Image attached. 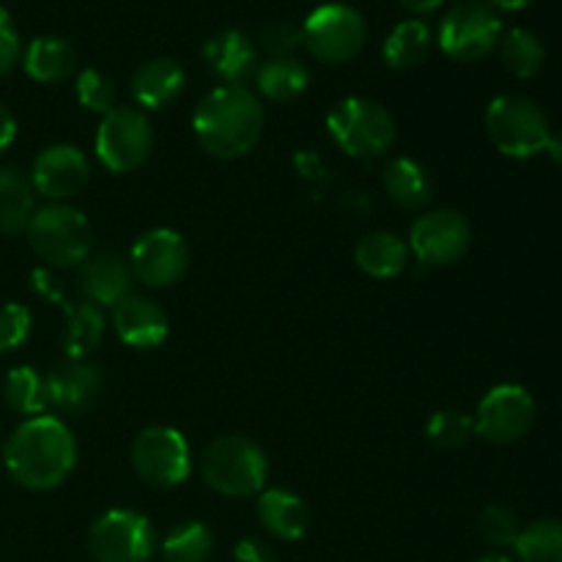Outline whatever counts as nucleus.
<instances>
[{
  "label": "nucleus",
  "mask_w": 562,
  "mask_h": 562,
  "mask_svg": "<svg viewBox=\"0 0 562 562\" xmlns=\"http://www.w3.org/2000/svg\"><path fill=\"white\" fill-rule=\"evenodd\" d=\"M16 137V119L11 115V110L0 102V151L11 146V140Z\"/></svg>",
  "instance_id": "41"
},
{
  "label": "nucleus",
  "mask_w": 562,
  "mask_h": 562,
  "mask_svg": "<svg viewBox=\"0 0 562 562\" xmlns=\"http://www.w3.org/2000/svg\"><path fill=\"white\" fill-rule=\"evenodd\" d=\"M486 132L497 151L514 159L538 157L554 135L541 104L521 93H503L488 104Z\"/></svg>",
  "instance_id": "6"
},
{
  "label": "nucleus",
  "mask_w": 562,
  "mask_h": 562,
  "mask_svg": "<svg viewBox=\"0 0 562 562\" xmlns=\"http://www.w3.org/2000/svg\"><path fill=\"white\" fill-rule=\"evenodd\" d=\"M503 20L486 0H459L439 22L437 42L448 58L475 64L497 49Z\"/></svg>",
  "instance_id": "8"
},
{
  "label": "nucleus",
  "mask_w": 562,
  "mask_h": 562,
  "mask_svg": "<svg viewBox=\"0 0 562 562\" xmlns=\"http://www.w3.org/2000/svg\"><path fill=\"white\" fill-rule=\"evenodd\" d=\"M20 58H22L20 31H16L9 11L0 5V77L9 75V71L20 64Z\"/></svg>",
  "instance_id": "38"
},
{
  "label": "nucleus",
  "mask_w": 562,
  "mask_h": 562,
  "mask_svg": "<svg viewBox=\"0 0 562 562\" xmlns=\"http://www.w3.org/2000/svg\"><path fill=\"white\" fill-rule=\"evenodd\" d=\"M404 9H409L412 14H431L434 9H439V5L445 3V0H398Z\"/></svg>",
  "instance_id": "42"
},
{
  "label": "nucleus",
  "mask_w": 562,
  "mask_h": 562,
  "mask_svg": "<svg viewBox=\"0 0 562 562\" xmlns=\"http://www.w3.org/2000/svg\"><path fill=\"white\" fill-rule=\"evenodd\" d=\"M258 93L269 102H294L311 86V71L294 55H272L252 75Z\"/></svg>",
  "instance_id": "26"
},
{
  "label": "nucleus",
  "mask_w": 562,
  "mask_h": 562,
  "mask_svg": "<svg viewBox=\"0 0 562 562\" xmlns=\"http://www.w3.org/2000/svg\"><path fill=\"white\" fill-rule=\"evenodd\" d=\"M192 132L198 146L212 157H247L263 132L261 97L247 86H217L198 102Z\"/></svg>",
  "instance_id": "2"
},
{
  "label": "nucleus",
  "mask_w": 562,
  "mask_h": 562,
  "mask_svg": "<svg viewBox=\"0 0 562 562\" xmlns=\"http://www.w3.org/2000/svg\"><path fill=\"white\" fill-rule=\"evenodd\" d=\"M47 382V406L58 415H80L91 409L102 390V373L88 360H66L44 373Z\"/></svg>",
  "instance_id": "16"
},
{
  "label": "nucleus",
  "mask_w": 562,
  "mask_h": 562,
  "mask_svg": "<svg viewBox=\"0 0 562 562\" xmlns=\"http://www.w3.org/2000/svg\"><path fill=\"white\" fill-rule=\"evenodd\" d=\"M132 285H135V278H132L130 261L110 250L91 252L77 272V289L82 300L99 307H115L124 296L132 294Z\"/></svg>",
  "instance_id": "17"
},
{
  "label": "nucleus",
  "mask_w": 562,
  "mask_h": 562,
  "mask_svg": "<svg viewBox=\"0 0 562 562\" xmlns=\"http://www.w3.org/2000/svg\"><path fill=\"white\" fill-rule=\"evenodd\" d=\"M355 261L368 278H398L409 267V245L390 231H373L357 241Z\"/></svg>",
  "instance_id": "24"
},
{
  "label": "nucleus",
  "mask_w": 562,
  "mask_h": 562,
  "mask_svg": "<svg viewBox=\"0 0 562 562\" xmlns=\"http://www.w3.org/2000/svg\"><path fill=\"white\" fill-rule=\"evenodd\" d=\"M33 291L47 296V300H60V296H64V291L58 289V283H55V278L47 269H36V272H33Z\"/></svg>",
  "instance_id": "40"
},
{
  "label": "nucleus",
  "mask_w": 562,
  "mask_h": 562,
  "mask_svg": "<svg viewBox=\"0 0 562 562\" xmlns=\"http://www.w3.org/2000/svg\"><path fill=\"white\" fill-rule=\"evenodd\" d=\"M475 434V420L464 412L456 409H442L428 420L426 426V437L431 439L437 448L445 450H456L461 445L470 442V437Z\"/></svg>",
  "instance_id": "33"
},
{
  "label": "nucleus",
  "mask_w": 562,
  "mask_h": 562,
  "mask_svg": "<svg viewBox=\"0 0 562 562\" xmlns=\"http://www.w3.org/2000/svg\"><path fill=\"white\" fill-rule=\"evenodd\" d=\"M530 3L532 0H488V5H492V9H503V11H519Z\"/></svg>",
  "instance_id": "44"
},
{
  "label": "nucleus",
  "mask_w": 562,
  "mask_h": 562,
  "mask_svg": "<svg viewBox=\"0 0 562 562\" xmlns=\"http://www.w3.org/2000/svg\"><path fill=\"white\" fill-rule=\"evenodd\" d=\"M64 329V349L69 360H88L104 338V311L93 302H69Z\"/></svg>",
  "instance_id": "27"
},
{
  "label": "nucleus",
  "mask_w": 562,
  "mask_h": 562,
  "mask_svg": "<svg viewBox=\"0 0 562 562\" xmlns=\"http://www.w3.org/2000/svg\"><path fill=\"white\" fill-rule=\"evenodd\" d=\"M499 58H503L505 69L519 80H530L541 71L543 60H547V47L541 38L527 27H510L499 38Z\"/></svg>",
  "instance_id": "30"
},
{
  "label": "nucleus",
  "mask_w": 562,
  "mask_h": 562,
  "mask_svg": "<svg viewBox=\"0 0 562 562\" xmlns=\"http://www.w3.org/2000/svg\"><path fill=\"white\" fill-rule=\"evenodd\" d=\"M384 192L395 206L420 212L434 198V176L423 162L412 157H393L382 170Z\"/></svg>",
  "instance_id": "21"
},
{
  "label": "nucleus",
  "mask_w": 562,
  "mask_h": 562,
  "mask_svg": "<svg viewBox=\"0 0 562 562\" xmlns=\"http://www.w3.org/2000/svg\"><path fill=\"white\" fill-rule=\"evenodd\" d=\"M27 241L33 252L47 267L71 269L80 267L93 247V231L86 214L71 203H47L33 212L27 225Z\"/></svg>",
  "instance_id": "4"
},
{
  "label": "nucleus",
  "mask_w": 562,
  "mask_h": 562,
  "mask_svg": "<svg viewBox=\"0 0 562 562\" xmlns=\"http://www.w3.org/2000/svg\"><path fill=\"white\" fill-rule=\"evenodd\" d=\"M3 398L9 404L11 412L25 417H38L47 415V382H44V373H38L36 368L20 366L11 368L9 376L3 382Z\"/></svg>",
  "instance_id": "29"
},
{
  "label": "nucleus",
  "mask_w": 562,
  "mask_h": 562,
  "mask_svg": "<svg viewBox=\"0 0 562 562\" xmlns=\"http://www.w3.org/2000/svg\"><path fill=\"white\" fill-rule=\"evenodd\" d=\"M214 552V532L203 521H179L159 541L165 562H206Z\"/></svg>",
  "instance_id": "31"
},
{
  "label": "nucleus",
  "mask_w": 562,
  "mask_h": 562,
  "mask_svg": "<svg viewBox=\"0 0 562 562\" xmlns=\"http://www.w3.org/2000/svg\"><path fill=\"white\" fill-rule=\"evenodd\" d=\"M258 521L278 541H300L307 530V505L289 488H267L258 494Z\"/></svg>",
  "instance_id": "22"
},
{
  "label": "nucleus",
  "mask_w": 562,
  "mask_h": 562,
  "mask_svg": "<svg viewBox=\"0 0 562 562\" xmlns=\"http://www.w3.org/2000/svg\"><path fill=\"white\" fill-rule=\"evenodd\" d=\"M477 532L492 547H514L521 525L514 510L505 508V505H486L477 516Z\"/></svg>",
  "instance_id": "35"
},
{
  "label": "nucleus",
  "mask_w": 562,
  "mask_h": 562,
  "mask_svg": "<svg viewBox=\"0 0 562 562\" xmlns=\"http://www.w3.org/2000/svg\"><path fill=\"white\" fill-rule=\"evenodd\" d=\"M113 329L130 349H157L168 338V313L162 305L143 294H130L113 307Z\"/></svg>",
  "instance_id": "18"
},
{
  "label": "nucleus",
  "mask_w": 562,
  "mask_h": 562,
  "mask_svg": "<svg viewBox=\"0 0 562 562\" xmlns=\"http://www.w3.org/2000/svg\"><path fill=\"white\" fill-rule=\"evenodd\" d=\"M327 132L346 157L376 159L393 146L395 121L376 99L346 97L327 113Z\"/></svg>",
  "instance_id": "5"
},
{
  "label": "nucleus",
  "mask_w": 562,
  "mask_h": 562,
  "mask_svg": "<svg viewBox=\"0 0 562 562\" xmlns=\"http://www.w3.org/2000/svg\"><path fill=\"white\" fill-rule=\"evenodd\" d=\"M434 47V33L431 25L426 20H404L390 31V36L384 38V64L390 69H415L423 60L428 58Z\"/></svg>",
  "instance_id": "28"
},
{
  "label": "nucleus",
  "mask_w": 562,
  "mask_h": 562,
  "mask_svg": "<svg viewBox=\"0 0 562 562\" xmlns=\"http://www.w3.org/2000/svg\"><path fill=\"white\" fill-rule=\"evenodd\" d=\"M132 467L154 488H176L190 477L192 453L184 434L170 426H148L132 442Z\"/></svg>",
  "instance_id": "11"
},
{
  "label": "nucleus",
  "mask_w": 562,
  "mask_h": 562,
  "mask_svg": "<svg viewBox=\"0 0 562 562\" xmlns=\"http://www.w3.org/2000/svg\"><path fill=\"white\" fill-rule=\"evenodd\" d=\"M203 60L223 80V86H245L258 69V44L245 31H220L203 44Z\"/></svg>",
  "instance_id": "19"
},
{
  "label": "nucleus",
  "mask_w": 562,
  "mask_h": 562,
  "mask_svg": "<svg viewBox=\"0 0 562 562\" xmlns=\"http://www.w3.org/2000/svg\"><path fill=\"white\" fill-rule=\"evenodd\" d=\"M475 562H514V560L503 552H492V554H483V558H477Z\"/></svg>",
  "instance_id": "45"
},
{
  "label": "nucleus",
  "mask_w": 562,
  "mask_h": 562,
  "mask_svg": "<svg viewBox=\"0 0 562 562\" xmlns=\"http://www.w3.org/2000/svg\"><path fill=\"white\" fill-rule=\"evenodd\" d=\"M126 261L137 283L148 289H168L179 283L190 269V247L179 231L151 228L137 236Z\"/></svg>",
  "instance_id": "13"
},
{
  "label": "nucleus",
  "mask_w": 562,
  "mask_h": 562,
  "mask_svg": "<svg viewBox=\"0 0 562 562\" xmlns=\"http://www.w3.org/2000/svg\"><path fill=\"white\" fill-rule=\"evenodd\" d=\"M201 475L209 488L223 497H258L267 486L269 461L258 442L241 434H225L206 445L201 456Z\"/></svg>",
  "instance_id": "3"
},
{
  "label": "nucleus",
  "mask_w": 562,
  "mask_h": 562,
  "mask_svg": "<svg viewBox=\"0 0 562 562\" xmlns=\"http://www.w3.org/2000/svg\"><path fill=\"white\" fill-rule=\"evenodd\" d=\"M22 69L31 80L53 86V82L66 80L77 69V53L66 38L58 36H38L22 49Z\"/></svg>",
  "instance_id": "25"
},
{
  "label": "nucleus",
  "mask_w": 562,
  "mask_h": 562,
  "mask_svg": "<svg viewBox=\"0 0 562 562\" xmlns=\"http://www.w3.org/2000/svg\"><path fill=\"white\" fill-rule=\"evenodd\" d=\"M258 42L267 49L269 58H272V55H291L302 44V31L285 20L269 22L261 31V38H258Z\"/></svg>",
  "instance_id": "37"
},
{
  "label": "nucleus",
  "mask_w": 562,
  "mask_h": 562,
  "mask_svg": "<svg viewBox=\"0 0 562 562\" xmlns=\"http://www.w3.org/2000/svg\"><path fill=\"white\" fill-rule=\"evenodd\" d=\"M75 93H77V102L82 104L86 110L99 115H108L110 110L115 108V86L104 71L99 69H82L75 80Z\"/></svg>",
  "instance_id": "34"
},
{
  "label": "nucleus",
  "mask_w": 562,
  "mask_h": 562,
  "mask_svg": "<svg viewBox=\"0 0 562 562\" xmlns=\"http://www.w3.org/2000/svg\"><path fill=\"white\" fill-rule=\"evenodd\" d=\"M3 464L9 475L31 492L58 488L75 472V434L55 415L27 417L5 439Z\"/></svg>",
  "instance_id": "1"
},
{
  "label": "nucleus",
  "mask_w": 562,
  "mask_h": 562,
  "mask_svg": "<svg viewBox=\"0 0 562 562\" xmlns=\"http://www.w3.org/2000/svg\"><path fill=\"white\" fill-rule=\"evenodd\" d=\"M514 552L519 562H562V521L538 519L521 527Z\"/></svg>",
  "instance_id": "32"
},
{
  "label": "nucleus",
  "mask_w": 562,
  "mask_h": 562,
  "mask_svg": "<svg viewBox=\"0 0 562 562\" xmlns=\"http://www.w3.org/2000/svg\"><path fill=\"white\" fill-rule=\"evenodd\" d=\"M159 549L154 525L130 508L97 516L88 530V552L97 562H148Z\"/></svg>",
  "instance_id": "10"
},
{
  "label": "nucleus",
  "mask_w": 562,
  "mask_h": 562,
  "mask_svg": "<svg viewBox=\"0 0 562 562\" xmlns=\"http://www.w3.org/2000/svg\"><path fill=\"white\" fill-rule=\"evenodd\" d=\"M475 434L492 445H514L536 423V401L521 384H497L477 404Z\"/></svg>",
  "instance_id": "14"
},
{
  "label": "nucleus",
  "mask_w": 562,
  "mask_h": 562,
  "mask_svg": "<svg viewBox=\"0 0 562 562\" xmlns=\"http://www.w3.org/2000/svg\"><path fill=\"white\" fill-rule=\"evenodd\" d=\"M406 245L423 267H453L470 252L472 225L456 209H428L412 223Z\"/></svg>",
  "instance_id": "12"
},
{
  "label": "nucleus",
  "mask_w": 562,
  "mask_h": 562,
  "mask_svg": "<svg viewBox=\"0 0 562 562\" xmlns=\"http://www.w3.org/2000/svg\"><path fill=\"white\" fill-rule=\"evenodd\" d=\"M187 86V71L179 60L173 58H159L146 60L135 69L130 82L132 99L137 102V108L143 110H162L168 104H173L176 99L184 93Z\"/></svg>",
  "instance_id": "20"
},
{
  "label": "nucleus",
  "mask_w": 562,
  "mask_h": 562,
  "mask_svg": "<svg viewBox=\"0 0 562 562\" xmlns=\"http://www.w3.org/2000/svg\"><path fill=\"white\" fill-rule=\"evenodd\" d=\"M91 165L88 157L71 143H53L33 159L31 181L36 195H44L49 203H66L88 184Z\"/></svg>",
  "instance_id": "15"
},
{
  "label": "nucleus",
  "mask_w": 562,
  "mask_h": 562,
  "mask_svg": "<svg viewBox=\"0 0 562 562\" xmlns=\"http://www.w3.org/2000/svg\"><path fill=\"white\" fill-rule=\"evenodd\" d=\"M31 327L33 318L25 305H20V302L0 305V355L20 349L31 338Z\"/></svg>",
  "instance_id": "36"
},
{
  "label": "nucleus",
  "mask_w": 562,
  "mask_h": 562,
  "mask_svg": "<svg viewBox=\"0 0 562 562\" xmlns=\"http://www.w3.org/2000/svg\"><path fill=\"white\" fill-rule=\"evenodd\" d=\"M234 562H274V552L261 538H241L234 547Z\"/></svg>",
  "instance_id": "39"
},
{
  "label": "nucleus",
  "mask_w": 562,
  "mask_h": 562,
  "mask_svg": "<svg viewBox=\"0 0 562 562\" xmlns=\"http://www.w3.org/2000/svg\"><path fill=\"white\" fill-rule=\"evenodd\" d=\"M33 212H36V190H33L31 173L16 165H3L0 168V234H25Z\"/></svg>",
  "instance_id": "23"
},
{
  "label": "nucleus",
  "mask_w": 562,
  "mask_h": 562,
  "mask_svg": "<svg viewBox=\"0 0 562 562\" xmlns=\"http://www.w3.org/2000/svg\"><path fill=\"white\" fill-rule=\"evenodd\" d=\"M154 126L146 110L115 104L97 130V159L110 173H132L151 157Z\"/></svg>",
  "instance_id": "9"
},
{
  "label": "nucleus",
  "mask_w": 562,
  "mask_h": 562,
  "mask_svg": "<svg viewBox=\"0 0 562 562\" xmlns=\"http://www.w3.org/2000/svg\"><path fill=\"white\" fill-rule=\"evenodd\" d=\"M547 154H549V157H552L554 165H560V168H562V130L554 132V135H552Z\"/></svg>",
  "instance_id": "43"
},
{
  "label": "nucleus",
  "mask_w": 562,
  "mask_h": 562,
  "mask_svg": "<svg viewBox=\"0 0 562 562\" xmlns=\"http://www.w3.org/2000/svg\"><path fill=\"white\" fill-rule=\"evenodd\" d=\"M302 47L322 64H346L368 38V22L355 5L322 3L302 22Z\"/></svg>",
  "instance_id": "7"
}]
</instances>
